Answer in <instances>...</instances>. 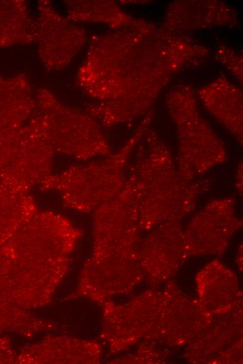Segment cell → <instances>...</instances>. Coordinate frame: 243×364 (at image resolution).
<instances>
[{
    "label": "cell",
    "mask_w": 243,
    "mask_h": 364,
    "mask_svg": "<svg viewBox=\"0 0 243 364\" xmlns=\"http://www.w3.org/2000/svg\"><path fill=\"white\" fill-rule=\"evenodd\" d=\"M237 24V13L224 2L176 1L168 6L161 27L172 32L186 34L216 26L234 27Z\"/></svg>",
    "instance_id": "4"
},
{
    "label": "cell",
    "mask_w": 243,
    "mask_h": 364,
    "mask_svg": "<svg viewBox=\"0 0 243 364\" xmlns=\"http://www.w3.org/2000/svg\"><path fill=\"white\" fill-rule=\"evenodd\" d=\"M36 21L23 1H0V47L35 41Z\"/></svg>",
    "instance_id": "7"
},
{
    "label": "cell",
    "mask_w": 243,
    "mask_h": 364,
    "mask_svg": "<svg viewBox=\"0 0 243 364\" xmlns=\"http://www.w3.org/2000/svg\"><path fill=\"white\" fill-rule=\"evenodd\" d=\"M68 15L76 22H100L115 29L135 24L138 20L122 11L111 1H71Z\"/></svg>",
    "instance_id": "8"
},
{
    "label": "cell",
    "mask_w": 243,
    "mask_h": 364,
    "mask_svg": "<svg viewBox=\"0 0 243 364\" xmlns=\"http://www.w3.org/2000/svg\"><path fill=\"white\" fill-rule=\"evenodd\" d=\"M204 105L242 142V92L225 76L199 90Z\"/></svg>",
    "instance_id": "5"
},
{
    "label": "cell",
    "mask_w": 243,
    "mask_h": 364,
    "mask_svg": "<svg viewBox=\"0 0 243 364\" xmlns=\"http://www.w3.org/2000/svg\"><path fill=\"white\" fill-rule=\"evenodd\" d=\"M115 29L91 41L79 82L101 106L129 117L145 111L175 75L209 54L186 34L143 20Z\"/></svg>",
    "instance_id": "1"
},
{
    "label": "cell",
    "mask_w": 243,
    "mask_h": 364,
    "mask_svg": "<svg viewBox=\"0 0 243 364\" xmlns=\"http://www.w3.org/2000/svg\"><path fill=\"white\" fill-rule=\"evenodd\" d=\"M171 115L177 123L181 154L203 155L224 154L219 139L200 115L192 88L182 84L171 90L166 97Z\"/></svg>",
    "instance_id": "2"
},
{
    "label": "cell",
    "mask_w": 243,
    "mask_h": 364,
    "mask_svg": "<svg viewBox=\"0 0 243 364\" xmlns=\"http://www.w3.org/2000/svg\"><path fill=\"white\" fill-rule=\"evenodd\" d=\"M217 59L230 69L240 80H242V57L228 47H220L216 51Z\"/></svg>",
    "instance_id": "9"
},
{
    "label": "cell",
    "mask_w": 243,
    "mask_h": 364,
    "mask_svg": "<svg viewBox=\"0 0 243 364\" xmlns=\"http://www.w3.org/2000/svg\"><path fill=\"white\" fill-rule=\"evenodd\" d=\"M32 105L31 90L24 76L0 77V129L16 128Z\"/></svg>",
    "instance_id": "6"
},
{
    "label": "cell",
    "mask_w": 243,
    "mask_h": 364,
    "mask_svg": "<svg viewBox=\"0 0 243 364\" xmlns=\"http://www.w3.org/2000/svg\"><path fill=\"white\" fill-rule=\"evenodd\" d=\"M36 21L35 41L47 69L66 66L85 43V32L54 11L49 3L42 2Z\"/></svg>",
    "instance_id": "3"
}]
</instances>
